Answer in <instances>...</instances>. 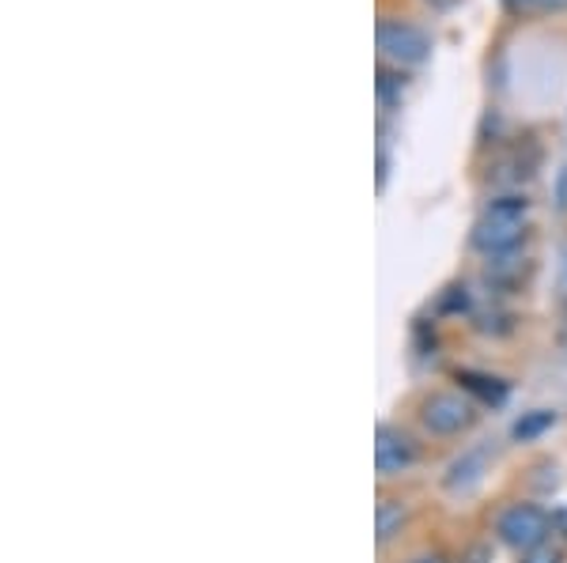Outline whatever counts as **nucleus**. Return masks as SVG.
Wrapping results in <instances>:
<instances>
[{
	"instance_id": "nucleus-1",
	"label": "nucleus",
	"mask_w": 567,
	"mask_h": 563,
	"mask_svg": "<svg viewBox=\"0 0 567 563\" xmlns=\"http://www.w3.org/2000/svg\"><path fill=\"white\" fill-rule=\"evenodd\" d=\"M526 220H529V205L523 197H499L484 208V216L473 227V247L488 258H503L526 239Z\"/></svg>"
},
{
	"instance_id": "nucleus-2",
	"label": "nucleus",
	"mask_w": 567,
	"mask_h": 563,
	"mask_svg": "<svg viewBox=\"0 0 567 563\" xmlns=\"http://www.w3.org/2000/svg\"><path fill=\"white\" fill-rule=\"evenodd\" d=\"M548 530H553V519H548L542 507H534V503L507 507L496 522L499 541L511 544V549H518V552H537L545 544Z\"/></svg>"
},
{
	"instance_id": "nucleus-3",
	"label": "nucleus",
	"mask_w": 567,
	"mask_h": 563,
	"mask_svg": "<svg viewBox=\"0 0 567 563\" xmlns=\"http://www.w3.org/2000/svg\"><path fill=\"white\" fill-rule=\"evenodd\" d=\"M374 39H379L382 58L393 61V65H420V61L432 53L427 34L420 31V27L401 23V20H382L379 31H374Z\"/></svg>"
},
{
	"instance_id": "nucleus-4",
	"label": "nucleus",
	"mask_w": 567,
	"mask_h": 563,
	"mask_svg": "<svg viewBox=\"0 0 567 563\" xmlns=\"http://www.w3.org/2000/svg\"><path fill=\"white\" fill-rule=\"evenodd\" d=\"M424 428L435 435H458L473 424V405L458 394H432L424 402Z\"/></svg>"
},
{
	"instance_id": "nucleus-5",
	"label": "nucleus",
	"mask_w": 567,
	"mask_h": 563,
	"mask_svg": "<svg viewBox=\"0 0 567 563\" xmlns=\"http://www.w3.org/2000/svg\"><path fill=\"white\" fill-rule=\"evenodd\" d=\"M416 461V447L405 431L390 428V424H379L374 431V466H379V477H398L405 473Z\"/></svg>"
},
{
	"instance_id": "nucleus-6",
	"label": "nucleus",
	"mask_w": 567,
	"mask_h": 563,
	"mask_svg": "<svg viewBox=\"0 0 567 563\" xmlns=\"http://www.w3.org/2000/svg\"><path fill=\"white\" fill-rule=\"evenodd\" d=\"M401 522H405V507H401L398 499H382L379 503V544H386L393 533L401 530Z\"/></svg>"
},
{
	"instance_id": "nucleus-7",
	"label": "nucleus",
	"mask_w": 567,
	"mask_h": 563,
	"mask_svg": "<svg viewBox=\"0 0 567 563\" xmlns=\"http://www.w3.org/2000/svg\"><path fill=\"white\" fill-rule=\"evenodd\" d=\"M481 466H484V453H470V458H462L458 466L451 469V480H446V484H451V488H470L473 480H481Z\"/></svg>"
},
{
	"instance_id": "nucleus-8",
	"label": "nucleus",
	"mask_w": 567,
	"mask_h": 563,
	"mask_svg": "<svg viewBox=\"0 0 567 563\" xmlns=\"http://www.w3.org/2000/svg\"><path fill=\"white\" fill-rule=\"evenodd\" d=\"M556 424V413H545V408H537V413H529L526 420H518L515 424V439L523 442V439H534V435H542L545 428H553Z\"/></svg>"
},
{
	"instance_id": "nucleus-9",
	"label": "nucleus",
	"mask_w": 567,
	"mask_h": 563,
	"mask_svg": "<svg viewBox=\"0 0 567 563\" xmlns=\"http://www.w3.org/2000/svg\"><path fill=\"white\" fill-rule=\"evenodd\" d=\"M526 8H537V12H564L567 0H523Z\"/></svg>"
},
{
	"instance_id": "nucleus-10",
	"label": "nucleus",
	"mask_w": 567,
	"mask_h": 563,
	"mask_svg": "<svg viewBox=\"0 0 567 563\" xmlns=\"http://www.w3.org/2000/svg\"><path fill=\"white\" fill-rule=\"evenodd\" d=\"M523 563H560V556H556V552H548V549H537V552H526Z\"/></svg>"
},
{
	"instance_id": "nucleus-11",
	"label": "nucleus",
	"mask_w": 567,
	"mask_h": 563,
	"mask_svg": "<svg viewBox=\"0 0 567 563\" xmlns=\"http://www.w3.org/2000/svg\"><path fill=\"white\" fill-rule=\"evenodd\" d=\"M432 8H451V4H458V0H427Z\"/></svg>"
},
{
	"instance_id": "nucleus-12",
	"label": "nucleus",
	"mask_w": 567,
	"mask_h": 563,
	"mask_svg": "<svg viewBox=\"0 0 567 563\" xmlns=\"http://www.w3.org/2000/svg\"><path fill=\"white\" fill-rule=\"evenodd\" d=\"M413 563H443L439 556H420V560H413Z\"/></svg>"
}]
</instances>
